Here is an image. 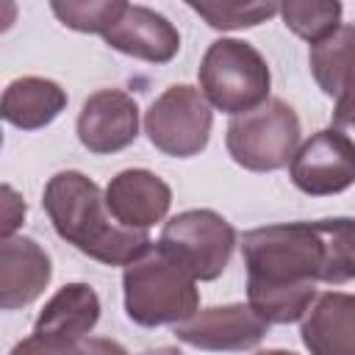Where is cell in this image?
<instances>
[{"instance_id": "5bb4252c", "label": "cell", "mask_w": 355, "mask_h": 355, "mask_svg": "<svg viewBox=\"0 0 355 355\" xmlns=\"http://www.w3.org/2000/svg\"><path fill=\"white\" fill-rule=\"evenodd\" d=\"M53 277V261L44 247L28 236H11L0 244V308L17 311L44 294Z\"/></svg>"}, {"instance_id": "277c9868", "label": "cell", "mask_w": 355, "mask_h": 355, "mask_svg": "<svg viewBox=\"0 0 355 355\" xmlns=\"http://www.w3.org/2000/svg\"><path fill=\"white\" fill-rule=\"evenodd\" d=\"M197 78L208 105L230 116L255 111L269 100V64L244 39H216L205 50Z\"/></svg>"}, {"instance_id": "7402d4cb", "label": "cell", "mask_w": 355, "mask_h": 355, "mask_svg": "<svg viewBox=\"0 0 355 355\" xmlns=\"http://www.w3.org/2000/svg\"><path fill=\"white\" fill-rule=\"evenodd\" d=\"M22 219H25V200L8 183H3V225H0L3 239H11L22 225Z\"/></svg>"}, {"instance_id": "44dd1931", "label": "cell", "mask_w": 355, "mask_h": 355, "mask_svg": "<svg viewBox=\"0 0 355 355\" xmlns=\"http://www.w3.org/2000/svg\"><path fill=\"white\" fill-rule=\"evenodd\" d=\"M8 355H83V349L80 341H64V338L31 333L28 338L17 341Z\"/></svg>"}, {"instance_id": "8992f818", "label": "cell", "mask_w": 355, "mask_h": 355, "mask_svg": "<svg viewBox=\"0 0 355 355\" xmlns=\"http://www.w3.org/2000/svg\"><path fill=\"white\" fill-rule=\"evenodd\" d=\"M155 244L194 280H216L236 250V227L211 208H191L175 214Z\"/></svg>"}, {"instance_id": "d6986e66", "label": "cell", "mask_w": 355, "mask_h": 355, "mask_svg": "<svg viewBox=\"0 0 355 355\" xmlns=\"http://www.w3.org/2000/svg\"><path fill=\"white\" fill-rule=\"evenodd\" d=\"M125 6V0H53L50 11L69 31L105 36V31L119 19Z\"/></svg>"}, {"instance_id": "6da1fadb", "label": "cell", "mask_w": 355, "mask_h": 355, "mask_svg": "<svg viewBox=\"0 0 355 355\" xmlns=\"http://www.w3.org/2000/svg\"><path fill=\"white\" fill-rule=\"evenodd\" d=\"M247 286L308 288L355 280V219L283 222L241 236Z\"/></svg>"}, {"instance_id": "4fadbf2b", "label": "cell", "mask_w": 355, "mask_h": 355, "mask_svg": "<svg viewBox=\"0 0 355 355\" xmlns=\"http://www.w3.org/2000/svg\"><path fill=\"white\" fill-rule=\"evenodd\" d=\"M111 216L130 230H147L169 214L172 189L150 169H122L105 186Z\"/></svg>"}, {"instance_id": "7c38bea8", "label": "cell", "mask_w": 355, "mask_h": 355, "mask_svg": "<svg viewBox=\"0 0 355 355\" xmlns=\"http://www.w3.org/2000/svg\"><path fill=\"white\" fill-rule=\"evenodd\" d=\"M103 39L111 50L147 64H169L180 50L178 28L164 14L136 3L125 6L119 19L105 31Z\"/></svg>"}, {"instance_id": "9c48e42d", "label": "cell", "mask_w": 355, "mask_h": 355, "mask_svg": "<svg viewBox=\"0 0 355 355\" xmlns=\"http://www.w3.org/2000/svg\"><path fill=\"white\" fill-rule=\"evenodd\" d=\"M269 324L244 302L211 305L175 324V338L205 352H244L263 341Z\"/></svg>"}, {"instance_id": "8fae6325", "label": "cell", "mask_w": 355, "mask_h": 355, "mask_svg": "<svg viewBox=\"0 0 355 355\" xmlns=\"http://www.w3.org/2000/svg\"><path fill=\"white\" fill-rule=\"evenodd\" d=\"M78 141L94 155H114L139 136V105L122 89H97L80 105Z\"/></svg>"}, {"instance_id": "d4e9b609", "label": "cell", "mask_w": 355, "mask_h": 355, "mask_svg": "<svg viewBox=\"0 0 355 355\" xmlns=\"http://www.w3.org/2000/svg\"><path fill=\"white\" fill-rule=\"evenodd\" d=\"M255 355H297V352H291V349H261Z\"/></svg>"}, {"instance_id": "ac0fdd59", "label": "cell", "mask_w": 355, "mask_h": 355, "mask_svg": "<svg viewBox=\"0 0 355 355\" xmlns=\"http://www.w3.org/2000/svg\"><path fill=\"white\" fill-rule=\"evenodd\" d=\"M344 6L338 0H288L280 3L283 25L311 47L330 39L341 28Z\"/></svg>"}, {"instance_id": "ba28073f", "label": "cell", "mask_w": 355, "mask_h": 355, "mask_svg": "<svg viewBox=\"0 0 355 355\" xmlns=\"http://www.w3.org/2000/svg\"><path fill=\"white\" fill-rule=\"evenodd\" d=\"M288 175L302 194H341L355 183V141L336 128L316 130L294 153Z\"/></svg>"}, {"instance_id": "9a60e30c", "label": "cell", "mask_w": 355, "mask_h": 355, "mask_svg": "<svg viewBox=\"0 0 355 355\" xmlns=\"http://www.w3.org/2000/svg\"><path fill=\"white\" fill-rule=\"evenodd\" d=\"M300 338L311 355H355V294H319L302 319Z\"/></svg>"}, {"instance_id": "2e32d148", "label": "cell", "mask_w": 355, "mask_h": 355, "mask_svg": "<svg viewBox=\"0 0 355 355\" xmlns=\"http://www.w3.org/2000/svg\"><path fill=\"white\" fill-rule=\"evenodd\" d=\"M100 322V297L89 283L61 286L39 311L33 333L64 341H83Z\"/></svg>"}, {"instance_id": "3957f363", "label": "cell", "mask_w": 355, "mask_h": 355, "mask_svg": "<svg viewBox=\"0 0 355 355\" xmlns=\"http://www.w3.org/2000/svg\"><path fill=\"white\" fill-rule=\"evenodd\" d=\"M125 313L141 327L180 324L200 311L197 280L153 244L122 272Z\"/></svg>"}, {"instance_id": "603a6c76", "label": "cell", "mask_w": 355, "mask_h": 355, "mask_svg": "<svg viewBox=\"0 0 355 355\" xmlns=\"http://www.w3.org/2000/svg\"><path fill=\"white\" fill-rule=\"evenodd\" d=\"M83 355H128V349L114 341V338H100V336H86L80 341Z\"/></svg>"}, {"instance_id": "5b68a950", "label": "cell", "mask_w": 355, "mask_h": 355, "mask_svg": "<svg viewBox=\"0 0 355 355\" xmlns=\"http://www.w3.org/2000/svg\"><path fill=\"white\" fill-rule=\"evenodd\" d=\"M300 116L277 97H269L261 108L239 114L225 130L227 155L247 172H277L291 164L300 150Z\"/></svg>"}, {"instance_id": "7a4b0ae2", "label": "cell", "mask_w": 355, "mask_h": 355, "mask_svg": "<svg viewBox=\"0 0 355 355\" xmlns=\"http://www.w3.org/2000/svg\"><path fill=\"white\" fill-rule=\"evenodd\" d=\"M42 205L67 244L105 266H128L153 247L147 230L122 227L111 216L105 191L78 169L55 172L42 191Z\"/></svg>"}, {"instance_id": "e0dca14e", "label": "cell", "mask_w": 355, "mask_h": 355, "mask_svg": "<svg viewBox=\"0 0 355 355\" xmlns=\"http://www.w3.org/2000/svg\"><path fill=\"white\" fill-rule=\"evenodd\" d=\"M67 92L55 80L25 75L6 86L0 114L8 125L19 130H39L47 128L67 108Z\"/></svg>"}, {"instance_id": "52a82bcc", "label": "cell", "mask_w": 355, "mask_h": 355, "mask_svg": "<svg viewBox=\"0 0 355 355\" xmlns=\"http://www.w3.org/2000/svg\"><path fill=\"white\" fill-rule=\"evenodd\" d=\"M214 111L200 89L175 83L144 111V133L155 150L172 158H191L208 147Z\"/></svg>"}, {"instance_id": "30bf717a", "label": "cell", "mask_w": 355, "mask_h": 355, "mask_svg": "<svg viewBox=\"0 0 355 355\" xmlns=\"http://www.w3.org/2000/svg\"><path fill=\"white\" fill-rule=\"evenodd\" d=\"M316 86L333 97V128L355 141V25H341L308 53Z\"/></svg>"}, {"instance_id": "ffe728a7", "label": "cell", "mask_w": 355, "mask_h": 355, "mask_svg": "<svg viewBox=\"0 0 355 355\" xmlns=\"http://www.w3.org/2000/svg\"><path fill=\"white\" fill-rule=\"evenodd\" d=\"M194 14H200L214 31H241L266 22L280 14L277 3H189Z\"/></svg>"}, {"instance_id": "cb8c5ba5", "label": "cell", "mask_w": 355, "mask_h": 355, "mask_svg": "<svg viewBox=\"0 0 355 355\" xmlns=\"http://www.w3.org/2000/svg\"><path fill=\"white\" fill-rule=\"evenodd\" d=\"M141 355H183L178 347H155V349H144Z\"/></svg>"}]
</instances>
